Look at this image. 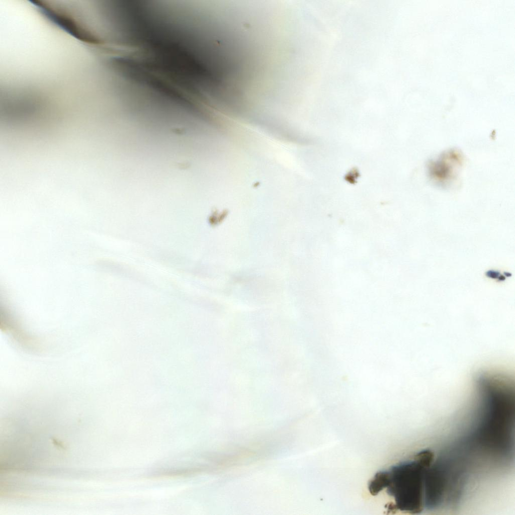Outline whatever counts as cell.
<instances>
[{
	"label": "cell",
	"mask_w": 515,
	"mask_h": 515,
	"mask_svg": "<svg viewBox=\"0 0 515 515\" xmlns=\"http://www.w3.org/2000/svg\"><path fill=\"white\" fill-rule=\"evenodd\" d=\"M434 459L433 452L424 450L416 453L411 460L377 472L369 482L370 493L375 496L384 490L391 497L392 501L385 506L388 513L420 512L424 507L425 475Z\"/></svg>",
	"instance_id": "6da1fadb"
}]
</instances>
